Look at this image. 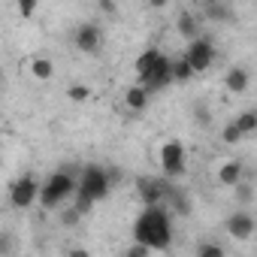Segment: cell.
<instances>
[{"label": "cell", "instance_id": "cell-1", "mask_svg": "<svg viewBox=\"0 0 257 257\" xmlns=\"http://www.w3.org/2000/svg\"><path fill=\"white\" fill-rule=\"evenodd\" d=\"M134 239L152 251H170L173 245V218L167 206H146L134 221Z\"/></svg>", "mask_w": 257, "mask_h": 257}, {"label": "cell", "instance_id": "cell-2", "mask_svg": "<svg viewBox=\"0 0 257 257\" xmlns=\"http://www.w3.org/2000/svg\"><path fill=\"white\" fill-rule=\"evenodd\" d=\"M73 194H76V176H73L70 170H55L46 182H40L37 200H40L43 209H58V206H64Z\"/></svg>", "mask_w": 257, "mask_h": 257}, {"label": "cell", "instance_id": "cell-3", "mask_svg": "<svg viewBox=\"0 0 257 257\" xmlns=\"http://www.w3.org/2000/svg\"><path fill=\"white\" fill-rule=\"evenodd\" d=\"M161 173L170 182H179L188 173V152L182 140H167L161 146Z\"/></svg>", "mask_w": 257, "mask_h": 257}, {"label": "cell", "instance_id": "cell-4", "mask_svg": "<svg viewBox=\"0 0 257 257\" xmlns=\"http://www.w3.org/2000/svg\"><path fill=\"white\" fill-rule=\"evenodd\" d=\"M109 191H112L109 176H106V170L97 167V164L85 167L82 176L76 179V194H82V197H88V200H94V203H97V200H106Z\"/></svg>", "mask_w": 257, "mask_h": 257}, {"label": "cell", "instance_id": "cell-5", "mask_svg": "<svg viewBox=\"0 0 257 257\" xmlns=\"http://www.w3.org/2000/svg\"><path fill=\"white\" fill-rule=\"evenodd\" d=\"M185 58H188V64H191V70L197 76L209 73L212 64H215V46H212V40L209 37H194L188 43V49H185Z\"/></svg>", "mask_w": 257, "mask_h": 257}, {"label": "cell", "instance_id": "cell-6", "mask_svg": "<svg viewBox=\"0 0 257 257\" xmlns=\"http://www.w3.org/2000/svg\"><path fill=\"white\" fill-rule=\"evenodd\" d=\"M140 85L149 91V94H158V91H167L173 85V58H167L161 52V58L155 61V67L140 79Z\"/></svg>", "mask_w": 257, "mask_h": 257}, {"label": "cell", "instance_id": "cell-7", "mask_svg": "<svg viewBox=\"0 0 257 257\" xmlns=\"http://www.w3.org/2000/svg\"><path fill=\"white\" fill-rule=\"evenodd\" d=\"M73 46L82 55H97L103 49V31H100V25L97 22H82L73 31Z\"/></svg>", "mask_w": 257, "mask_h": 257}, {"label": "cell", "instance_id": "cell-8", "mask_svg": "<svg viewBox=\"0 0 257 257\" xmlns=\"http://www.w3.org/2000/svg\"><path fill=\"white\" fill-rule=\"evenodd\" d=\"M170 179H152V176H143L137 182V191H140V200L143 206H167V191H170Z\"/></svg>", "mask_w": 257, "mask_h": 257}, {"label": "cell", "instance_id": "cell-9", "mask_svg": "<svg viewBox=\"0 0 257 257\" xmlns=\"http://www.w3.org/2000/svg\"><path fill=\"white\" fill-rule=\"evenodd\" d=\"M37 194H40V182L34 176H22L10 185V203L16 209H31L37 203Z\"/></svg>", "mask_w": 257, "mask_h": 257}, {"label": "cell", "instance_id": "cell-10", "mask_svg": "<svg viewBox=\"0 0 257 257\" xmlns=\"http://www.w3.org/2000/svg\"><path fill=\"white\" fill-rule=\"evenodd\" d=\"M254 215L251 212H233L230 218H227V233L233 236V239H239V242H248L251 236H254Z\"/></svg>", "mask_w": 257, "mask_h": 257}, {"label": "cell", "instance_id": "cell-11", "mask_svg": "<svg viewBox=\"0 0 257 257\" xmlns=\"http://www.w3.org/2000/svg\"><path fill=\"white\" fill-rule=\"evenodd\" d=\"M149 100H152V94H149L143 85H134V88L124 91V106L131 109V112H143V109L149 106Z\"/></svg>", "mask_w": 257, "mask_h": 257}, {"label": "cell", "instance_id": "cell-12", "mask_svg": "<svg viewBox=\"0 0 257 257\" xmlns=\"http://www.w3.org/2000/svg\"><path fill=\"white\" fill-rule=\"evenodd\" d=\"M242 161H224L221 167H218V182L224 185V188H233L236 182H242Z\"/></svg>", "mask_w": 257, "mask_h": 257}, {"label": "cell", "instance_id": "cell-13", "mask_svg": "<svg viewBox=\"0 0 257 257\" xmlns=\"http://www.w3.org/2000/svg\"><path fill=\"white\" fill-rule=\"evenodd\" d=\"M248 85H251V76H248L245 67H230V70H227V91H233V94H245Z\"/></svg>", "mask_w": 257, "mask_h": 257}, {"label": "cell", "instance_id": "cell-14", "mask_svg": "<svg viewBox=\"0 0 257 257\" xmlns=\"http://www.w3.org/2000/svg\"><path fill=\"white\" fill-rule=\"evenodd\" d=\"M176 31H179L185 40H194V37H200V19H197L194 13H182L179 22H176Z\"/></svg>", "mask_w": 257, "mask_h": 257}, {"label": "cell", "instance_id": "cell-15", "mask_svg": "<svg viewBox=\"0 0 257 257\" xmlns=\"http://www.w3.org/2000/svg\"><path fill=\"white\" fill-rule=\"evenodd\" d=\"M161 58V49H146V52H140L137 55V61H134V70H137V76L143 79L152 67H155V61Z\"/></svg>", "mask_w": 257, "mask_h": 257}, {"label": "cell", "instance_id": "cell-16", "mask_svg": "<svg viewBox=\"0 0 257 257\" xmlns=\"http://www.w3.org/2000/svg\"><path fill=\"white\" fill-rule=\"evenodd\" d=\"M31 76L40 79V82H49V79L55 76V64H52V58H34V61H31Z\"/></svg>", "mask_w": 257, "mask_h": 257}, {"label": "cell", "instance_id": "cell-17", "mask_svg": "<svg viewBox=\"0 0 257 257\" xmlns=\"http://www.w3.org/2000/svg\"><path fill=\"white\" fill-rule=\"evenodd\" d=\"M236 127L242 131V137H251L257 131V112L254 109H242L239 118H236Z\"/></svg>", "mask_w": 257, "mask_h": 257}, {"label": "cell", "instance_id": "cell-18", "mask_svg": "<svg viewBox=\"0 0 257 257\" xmlns=\"http://www.w3.org/2000/svg\"><path fill=\"white\" fill-rule=\"evenodd\" d=\"M194 76H197V73L191 70V64H188V58H185V55L173 61V82H191Z\"/></svg>", "mask_w": 257, "mask_h": 257}, {"label": "cell", "instance_id": "cell-19", "mask_svg": "<svg viewBox=\"0 0 257 257\" xmlns=\"http://www.w3.org/2000/svg\"><path fill=\"white\" fill-rule=\"evenodd\" d=\"M245 137H242V131L236 127V121H227L224 124V131H221V143H227V146H236V143H242Z\"/></svg>", "mask_w": 257, "mask_h": 257}, {"label": "cell", "instance_id": "cell-20", "mask_svg": "<svg viewBox=\"0 0 257 257\" xmlns=\"http://www.w3.org/2000/svg\"><path fill=\"white\" fill-rule=\"evenodd\" d=\"M67 97H70L73 103H85V100H91V88L82 85V82H73V85L67 88Z\"/></svg>", "mask_w": 257, "mask_h": 257}, {"label": "cell", "instance_id": "cell-21", "mask_svg": "<svg viewBox=\"0 0 257 257\" xmlns=\"http://www.w3.org/2000/svg\"><path fill=\"white\" fill-rule=\"evenodd\" d=\"M203 7H206V16H209L212 22H227V19H230V10L221 7V0H215V4H203Z\"/></svg>", "mask_w": 257, "mask_h": 257}, {"label": "cell", "instance_id": "cell-22", "mask_svg": "<svg viewBox=\"0 0 257 257\" xmlns=\"http://www.w3.org/2000/svg\"><path fill=\"white\" fill-rule=\"evenodd\" d=\"M197 257H224V248L215 242H200L197 245Z\"/></svg>", "mask_w": 257, "mask_h": 257}, {"label": "cell", "instance_id": "cell-23", "mask_svg": "<svg viewBox=\"0 0 257 257\" xmlns=\"http://www.w3.org/2000/svg\"><path fill=\"white\" fill-rule=\"evenodd\" d=\"M37 7H40V0H19V16L22 19H34Z\"/></svg>", "mask_w": 257, "mask_h": 257}, {"label": "cell", "instance_id": "cell-24", "mask_svg": "<svg viewBox=\"0 0 257 257\" xmlns=\"http://www.w3.org/2000/svg\"><path fill=\"white\" fill-rule=\"evenodd\" d=\"M233 191H236V197H239L242 203H251V200H254V191H251V185H245V182H236Z\"/></svg>", "mask_w": 257, "mask_h": 257}, {"label": "cell", "instance_id": "cell-25", "mask_svg": "<svg viewBox=\"0 0 257 257\" xmlns=\"http://www.w3.org/2000/svg\"><path fill=\"white\" fill-rule=\"evenodd\" d=\"M124 254H127V257H149V254H152V248H149V245H143V242H137V239H134V245H131V248H127V251H124Z\"/></svg>", "mask_w": 257, "mask_h": 257}, {"label": "cell", "instance_id": "cell-26", "mask_svg": "<svg viewBox=\"0 0 257 257\" xmlns=\"http://www.w3.org/2000/svg\"><path fill=\"white\" fill-rule=\"evenodd\" d=\"M73 197H76V206H73V209H76L79 215H88L91 206H94V200H88V197H82V194H73Z\"/></svg>", "mask_w": 257, "mask_h": 257}, {"label": "cell", "instance_id": "cell-27", "mask_svg": "<svg viewBox=\"0 0 257 257\" xmlns=\"http://www.w3.org/2000/svg\"><path fill=\"white\" fill-rule=\"evenodd\" d=\"M97 10L103 13V16H118V4H115V0H97Z\"/></svg>", "mask_w": 257, "mask_h": 257}, {"label": "cell", "instance_id": "cell-28", "mask_svg": "<svg viewBox=\"0 0 257 257\" xmlns=\"http://www.w3.org/2000/svg\"><path fill=\"white\" fill-rule=\"evenodd\" d=\"M79 218H82V215H79L76 209H64V212H61V224H67V227H73Z\"/></svg>", "mask_w": 257, "mask_h": 257}, {"label": "cell", "instance_id": "cell-29", "mask_svg": "<svg viewBox=\"0 0 257 257\" xmlns=\"http://www.w3.org/2000/svg\"><path fill=\"white\" fill-rule=\"evenodd\" d=\"M106 176H109V185H112V188L121 182V170H118V167H109V170H106Z\"/></svg>", "mask_w": 257, "mask_h": 257}, {"label": "cell", "instance_id": "cell-30", "mask_svg": "<svg viewBox=\"0 0 257 257\" xmlns=\"http://www.w3.org/2000/svg\"><path fill=\"white\" fill-rule=\"evenodd\" d=\"M7 251H13V242L7 236H0V254H7Z\"/></svg>", "mask_w": 257, "mask_h": 257}, {"label": "cell", "instance_id": "cell-31", "mask_svg": "<svg viewBox=\"0 0 257 257\" xmlns=\"http://www.w3.org/2000/svg\"><path fill=\"white\" fill-rule=\"evenodd\" d=\"M167 4H170V0H149V7H152V10H164Z\"/></svg>", "mask_w": 257, "mask_h": 257}, {"label": "cell", "instance_id": "cell-32", "mask_svg": "<svg viewBox=\"0 0 257 257\" xmlns=\"http://www.w3.org/2000/svg\"><path fill=\"white\" fill-rule=\"evenodd\" d=\"M200 4H215V0H200Z\"/></svg>", "mask_w": 257, "mask_h": 257}]
</instances>
